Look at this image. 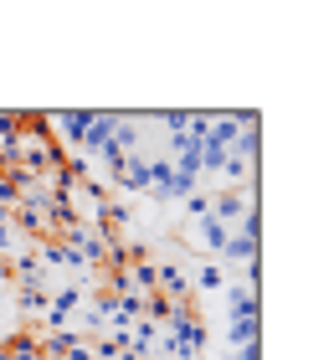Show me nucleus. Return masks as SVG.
<instances>
[{
    "instance_id": "f257e3e1",
    "label": "nucleus",
    "mask_w": 334,
    "mask_h": 360,
    "mask_svg": "<svg viewBox=\"0 0 334 360\" xmlns=\"http://www.w3.org/2000/svg\"><path fill=\"white\" fill-rule=\"evenodd\" d=\"M82 299H88V288H82V283H52V299H46L41 330H72Z\"/></svg>"
},
{
    "instance_id": "f03ea898",
    "label": "nucleus",
    "mask_w": 334,
    "mask_h": 360,
    "mask_svg": "<svg viewBox=\"0 0 334 360\" xmlns=\"http://www.w3.org/2000/svg\"><path fill=\"white\" fill-rule=\"evenodd\" d=\"M88 108H67V113H46V124H52V139L67 144V150L82 155V139H88Z\"/></svg>"
},
{
    "instance_id": "7ed1b4c3",
    "label": "nucleus",
    "mask_w": 334,
    "mask_h": 360,
    "mask_svg": "<svg viewBox=\"0 0 334 360\" xmlns=\"http://www.w3.org/2000/svg\"><path fill=\"white\" fill-rule=\"evenodd\" d=\"M108 186L124 191V195H149V155H129L124 165H113Z\"/></svg>"
},
{
    "instance_id": "20e7f679",
    "label": "nucleus",
    "mask_w": 334,
    "mask_h": 360,
    "mask_svg": "<svg viewBox=\"0 0 334 360\" xmlns=\"http://www.w3.org/2000/svg\"><path fill=\"white\" fill-rule=\"evenodd\" d=\"M262 288L252 283H226L221 288V309H226V319H262Z\"/></svg>"
},
{
    "instance_id": "39448f33",
    "label": "nucleus",
    "mask_w": 334,
    "mask_h": 360,
    "mask_svg": "<svg viewBox=\"0 0 334 360\" xmlns=\"http://www.w3.org/2000/svg\"><path fill=\"white\" fill-rule=\"evenodd\" d=\"M119 119L124 113H93L88 119V139H82V160H98L113 144V134H119Z\"/></svg>"
},
{
    "instance_id": "423d86ee",
    "label": "nucleus",
    "mask_w": 334,
    "mask_h": 360,
    "mask_svg": "<svg viewBox=\"0 0 334 360\" xmlns=\"http://www.w3.org/2000/svg\"><path fill=\"white\" fill-rule=\"evenodd\" d=\"M191 242H200V252H206L211 257V263H221V257H226V242H231V232H226V226L221 221H191V232H186Z\"/></svg>"
},
{
    "instance_id": "0eeeda50",
    "label": "nucleus",
    "mask_w": 334,
    "mask_h": 360,
    "mask_svg": "<svg viewBox=\"0 0 334 360\" xmlns=\"http://www.w3.org/2000/svg\"><path fill=\"white\" fill-rule=\"evenodd\" d=\"M155 293H160V299H170L175 309H180V304H191V278H186V268H180V263H160Z\"/></svg>"
},
{
    "instance_id": "6e6552de",
    "label": "nucleus",
    "mask_w": 334,
    "mask_h": 360,
    "mask_svg": "<svg viewBox=\"0 0 334 360\" xmlns=\"http://www.w3.org/2000/svg\"><path fill=\"white\" fill-rule=\"evenodd\" d=\"M186 278H191V293H221L231 283V273L211 257H195V268H186Z\"/></svg>"
},
{
    "instance_id": "1a4fd4ad",
    "label": "nucleus",
    "mask_w": 334,
    "mask_h": 360,
    "mask_svg": "<svg viewBox=\"0 0 334 360\" xmlns=\"http://www.w3.org/2000/svg\"><path fill=\"white\" fill-rule=\"evenodd\" d=\"M37 257H41V268H57V273H82V257L67 248L62 237H46L37 242Z\"/></svg>"
},
{
    "instance_id": "9d476101",
    "label": "nucleus",
    "mask_w": 334,
    "mask_h": 360,
    "mask_svg": "<svg viewBox=\"0 0 334 360\" xmlns=\"http://www.w3.org/2000/svg\"><path fill=\"white\" fill-rule=\"evenodd\" d=\"M226 350H247V345H262V319H226Z\"/></svg>"
},
{
    "instance_id": "9b49d317",
    "label": "nucleus",
    "mask_w": 334,
    "mask_h": 360,
    "mask_svg": "<svg viewBox=\"0 0 334 360\" xmlns=\"http://www.w3.org/2000/svg\"><path fill=\"white\" fill-rule=\"evenodd\" d=\"M11 273L21 278V283H46V268H41V257H37V242H31V248H21L15 252V263H11ZM52 288V283H46Z\"/></svg>"
},
{
    "instance_id": "f8f14e48",
    "label": "nucleus",
    "mask_w": 334,
    "mask_h": 360,
    "mask_svg": "<svg viewBox=\"0 0 334 360\" xmlns=\"http://www.w3.org/2000/svg\"><path fill=\"white\" fill-rule=\"evenodd\" d=\"M46 299H52V288H46V283H21V288H15V309H21V314H46Z\"/></svg>"
},
{
    "instance_id": "ddd939ff",
    "label": "nucleus",
    "mask_w": 334,
    "mask_h": 360,
    "mask_svg": "<svg viewBox=\"0 0 334 360\" xmlns=\"http://www.w3.org/2000/svg\"><path fill=\"white\" fill-rule=\"evenodd\" d=\"M180 206H186V221H206L211 217V191H191Z\"/></svg>"
},
{
    "instance_id": "4468645a",
    "label": "nucleus",
    "mask_w": 334,
    "mask_h": 360,
    "mask_svg": "<svg viewBox=\"0 0 334 360\" xmlns=\"http://www.w3.org/2000/svg\"><path fill=\"white\" fill-rule=\"evenodd\" d=\"M221 360H262V345H247V350H226Z\"/></svg>"
},
{
    "instance_id": "2eb2a0df",
    "label": "nucleus",
    "mask_w": 334,
    "mask_h": 360,
    "mask_svg": "<svg viewBox=\"0 0 334 360\" xmlns=\"http://www.w3.org/2000/svg\"><path fill=\"white\" fill-rule=\"evenodd\" d=\"M0 170H6V165H0Z\"/></svg>"
}]
</instances>
